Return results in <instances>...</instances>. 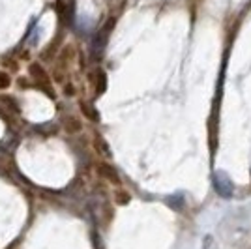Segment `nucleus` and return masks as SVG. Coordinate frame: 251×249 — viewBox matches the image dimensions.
<instances>
[{
  "label": "nucleus",
  "instance_id": "obj_1",
  "mask_svg": "<svg viewBox=\"0 0 251 249\" xmlns=\"http://www.w3.org/2000/svg\"><path fill=\"white\" fill-rule=\"evenodd\" d=\"M28 72H30L32 79L36 81V86H38L40 90H43L47 96L54 98V90H52V86H51V77L47 75V72L43 70L42 66H40V64H30Z\"/></svg>",
  "mask_w": 251,
  "mask_h": 249
},
{
  "label": "nucleus",
  "instance_id": "obj_2",
  "mask_svg": "<svg viewBox=\"0 0 251 249\" xmlns=\"http://www.w3.org/2000/svg\"><path fill=\"white\" fill-rule=\"evenodd\" d=\"M214 187H216L218 195L223 199H230L232 193H234V184L229 178V174L223 173V171H216L214 173Z\"/></svg>",
  "mask_w": 251,
  "mask_h": 249
},
{
  "label": "nucleus",
  "instance_id": "obj_3",
  "mask_svg": "<svg viewBox=\"0 0 251 249\" xmlns=\"http://www.w3.org/2000/svg\"><path fill=\"white\" fill-rule=\"evenodd\" d=\"M64 129H66L68 133H77V131H81V129H83L81 120H79L77 116H74V114L64 116Z\"/></svg>",
  "mask_w": 251,
  "mask_h": 249
},
{
  "label": "nucleus",
  "instance_id": "obj_4",
  "mask_svg": "<svg viewBox=\"0 0 251 249\" xmlns=\"http://www.w3.org/2000/svg\"><path fill=\"white\" fill-rule=\"evenodd\" d=\"M98 173L103 178H107V180H111V182H118L115 167H111L109 163H100V165H98Z\"/></svg>",
  "mask_w": 251,
  "mask_h": 249
},
{
  "label": "nucleus",
  "instance_id": "obj_5",
  "mask_svg": "<svg viewBox=\"0 0 251 249\" xmlns=\"http://www.w3.org/2000/svg\"><path fill=\"white\" fill-rule=\"evenodd\" d=\"M79 107H81V111L86 114V118H90V120H98V111H94L92 107L88 103H84V101H79Z\"/></svg>",
  "mask_w": 251,
  "mask_h": 249
},
{
  "label": "nucleus",
  "instance_id": "obj_6",
  "mask_svg": "<svg viewBox=\"0 0 251 249\" xmlns=\"http://www.w3.org/2000/svg\"><path fill=\"white\" fill-rule=\"evenodd\" d=\"M10 83H11L10 75L6 72H0V90H2V88H8Z\"/></svg>",
  "mask_w": 251,
  "mask_h": 249
},
{
  "label": "nucleus",
  "instance_id": "obj_7",
  "mask_svg": "<svg viewBox=\"0 0 251 249\" xmlns=\"http://www.w3.org/2000/svg\"><path fill=\"white\" fill-rule=\"evenodd\" d=\"M0 101H2L4 105H8L10 109H13L15 113H19V105L13 101V98H0Z\"/></svg>",
  "mask_w": 251,
  "mask_h": 249
},
{
  "label": "nucleus",
  "instance_id": "obj_8",
  "mask_svg": "<svg viewBox=\"0 0 251 249\" xmlns=\"http://www.w3.org/2000/svg\"><path fill=\"white\" fill-rule=\"evenodd\" d=\"M96 148H98V150H100L101 154H105V156H109V154H111V152H109V148L105 146V141H103V139H98V145H96Z\"/></svg>",
  "mask_w": 251,
  "mask_h": 249
},
{
  "label": "nucleus",
  "instance_id": "obj_9",
  "mask_svg": "<svg viewBox=\"0 0 251 249\" xmlns=\"http://www.w3.org/2000/svg\"><path fill=\"white\" fill-rule=\"evenodd\" d=\"M64 92L68 94V96H74V94H75V88H74V86H72L70 83H68L66 86H64Z\"/></svg>",
  "mask_w": 251,
  "mask_h": 249
}]
</instances>
